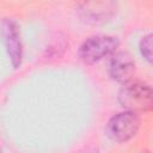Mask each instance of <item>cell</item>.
<instances>
[{"mask_svg": "<svg viewBox=\"0 0 153 153\" xmlns=\"http://www.w3.org/2000/svg\"><path fill=\"white\" fill-rule=\"evenodd\" d=\"M152 88L141 81H129L122 86L118 92V102L131 112H147L152 110Z\"/></svg>", "mask_w": 153, "mask_h": 153, "instance_id": "1", "label": "cell"}, {"mask_svg": "<svg viewBox=\"0 0 153 153\" xmlns=\"http://www.w3.org/2000/svg\"><path fill=\"white\" fill-rule=\"evenodd\" d=\"M140 128V117L131 111L114 115L105 126L106 136L115 142H124L134 137Z\"/></svg>", "mask_w": 153, "mask_h": 153, "instance_id": "2", "label": "cell"}, {"mask_svg": "<svg viewBox=\"0 0 153 153\" xmlns=\"http://www.w3.org/2000/svg\"><path fill=\"white\" fill-rule=\"evenodd\" d=\"M117 47L118 39L116 37L108 35H96L82 42L79 48V57L85 63L92 65L114 54Z\"/></svg>", "mask_w": 153, "mask_h": 153, "instance_id": "3", "label": "cell"}, {"mask_svg": "<svg viewBox=\"0 0 153 153\" xmlns=\"http://www.w3.org/2000/svg\"><path fill=\"white\" fill-rule=\"evenodd\" d=\"M1 36L12 66L14 68H19L23 60V47L17 22L8 18L4 19L1 23Z\"/></svg>", "mask_w": 153, "mask_h": 153, "instance_id": "4", "label": "cell"}, {"mask_svg": "<svg viewBox=\"0 0 153 153\" xmlns=\"http://www.w3.org/2000/svg\"><path fill=\"white\" fill-rule=\"evenodd\" d=\"M117 10V5L112 1H87L78 6L80 17L87 23H105Z\"/></svg>", "mask_w": 153, "mask_h": 153, "instance_id": "5", "label": "cell"}, {"mask_svg": "<svg viewBox=\"0 0 153 153\" xmlns=\"http://www.w3.org/2000/svg\"><path fill=\"white\" fill-rule=\"evenodd\" d=\"M110 75L114 80L121 84H127L131 81V78L135 73V62L130 54L127 51H117L114 53L110 60L109 67Z\"/></svg>", "mask_w": 153, "mask_h": 153, "instance_id": "6", "label": "cell"}, {"mask_svg": "<svg viewBox=\"0 0 153 153\" xmlns=\"http://www.w3.org/2000/svg\"><path fill=\"white\" fill-rule=\"evenodd\" d=\"M140 53L147 62H152V33L142 37L140 42Z\"/></svg>", "mask_w": 153, "mask_h": 153, "instance_id": "7", "label": "cell"}, {"mask_svg": "<svg viewBox=\"0 0 153 153\" xmlns=\"http://www.w3.org/2000/svg\"><path fill=\"white\" fill-rule=\"evenodd\" d=\"M142 153H149V152H148V151H145V152H142Z\"/></svg>", "mask_w": 153, "mask_h": 153, "instance_id": "8", "label": "cell"}]
</instances>
